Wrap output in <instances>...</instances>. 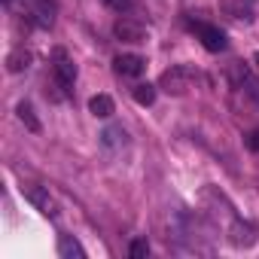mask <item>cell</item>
<instances>
[{"mask_svg":"<svg viewBox=\"0 0 259 259\" xmlns=\"http://www.w3.org/2000/svg\"><path fill=\"white\" fill-rule=\"evenodd\" d=\"M192 79H195V70H192L189 64H180V67H171V70L162 73L159 89H165L168 95H183V92L192 85Z\"/></svg>","mask_w":259,"mask_h":259,"instance_id":"cell-1","label":"cell"},{"mask_svg":"<svg viewBox=\"0 0 259 259\" xmlns=\"http://www.w3.org/2000/svg\"><path fill=\"white\" fill-rule=\"evenodd\" d=\"M189 28L198 34V40H201V46H204L207 52H223V49L229 46L226 34H223L217 25H207V22H189Z\"/></svg>","mask_w":259,"mask_h":259,"instance_id":"cell-2","label":"cell"},{"mask_svg":"<svg viewBox=\"0 0 259 259\" xmlns=\"http://www.w3.org/2000/svg\"><path fill=\"white\" fill-rule=\"evenodd\" d=\"M226 238H229V244H232V247H253L259 235H256V226H250L247 220L235 217V220L226 226Z\"/></svg>","mask_w":259,"mask_h":259,"instance_id":"cell-3","label":"cell"},{"mask_svg":"<svg viewBox=\"0 0 259 259\" xmlns=\"http://www.w3.org/2000/svg\"><path fill=\"white\" fill-rule=\"evenodd\" d=\"M55 82H58L64 92H70L73 82H76V64L67 58L64 49H55Z\"/></svg>","mask_w":259,"mask_h":259,"instance_id":"cell-4","label":"cell"},{"mask_svg":"<svg viewBox=\"0 0 259 259\" xmlns=\"http://www.w3.org/2000/svg\"><path fill=\"white\" fill-rule=\"evenodd\" d=\"M28 16L40 28H52L55 22V0H28Z\"/></svg>","mask_w":259,"mask_h":259,"instance_id":"cell-5","label":"cell"},{"mask_svg":"<svg viewBox=\"0 0 259 259\" xmlns=\"http://www.w3.org/2000/svg\"><path fill=\"white\" fill-rule=\"evenodd\" d=\"M113 34L122 40V43H147V28H141L138 22L132 19H119L113 25Z\"/></svg>","mask_w":259,"mask_h":259,"instance_id":"cell-6","label":"cell"},{"mask_svg":"<svg viewBox=\"0 0 259 259\" xmlns=\"http://www.w3.org/2000/svg\"><path fill=\"white\" fill-rule=\"evenodd\" d=\"M25 198H28L43 217H55V201H52V195H49L43 186H25Z\"/></svg>","mask_w":259,"mask_h":259,"instance_id":"cell-7","label":"cell"},{"mask_svg":"<svg viewBox=\"0 0 259 259\" xmlns=\"http://www.w3.org/2000/svg\"><path fill=\"white\" fill-rule=\"evenodd\" d=\"M113 67H116V73L119 76H141L144 70H147V61L141 58V55H119L116 61H113Z\"/></svg>","mask_w":259,"mask_h":259,"instance_id":"cell-8","label":"cell"},{"mask_svg":"<svg viewBox=\"0 0 259 259\" xmlns=\"http://www.w3.org/2000/svg\"><path fill=\"white\" fill-rule=\"evenodd\" d=\"M232 76H235V82H238V85H241V89H244V92H247V95H250L256 104H259V79H256V76H253V73H250V70H247L241 61H235V67H232Z\"/></svg>","mask_w":259,"mask_h":259,"instance_id":"cell-9","label":"cell"},{"mask_svg":"<svg viewBox=\"0 0 259 259\" xmlns=\"http://www.w3.org/2000/svg\"><path fill=\"white\" fill-rule=\"evenodd\" d=\"M220 10L235 22H241V19L247 22L250 13H253V0H220Z\"/></svg>","mask_w":259,"mask_h":259,"instance_id":"cell-10","label":"cell"},{"mask_svg":"<svg viewBox=\"0 0 259 259\" xmlns=\"http://www.w3.org/2000/svg\"><path fill=\"white\" fill-rule=\"evenodd\" d=\"M58 256L61 259H85V250L73 235H61L58 238Z\"/></svg>","mask_w":259,"mask_h":259,"instance_id":"cell-11","label":"cell"},{"mask_svg":"<svg viewBox=\"0 0 259 259\" xmlns=\"http://www.w3.org/2000/svg\"><path fill=\"white\" fill-rule=\"evenodd\" d=\"M16 116H19V122L28 128L31 135H40V132H43V125H40V119H37V113H34V107H31L28 101H22V104L16 107Z\"/></svg>","mask_w":259,"mask_h":259,"instance_id":"cell-12","label":"cell"},{"mask_svg":"<svg viewBox=\"0 0 259 259\" xmlns=\"http://www.w3.org/2000/svg\"><path fill=\"white\" fill-rule=\"evenodd\" d=\"M101 144L116 150V147H125L128 144V135H125V128L122 125H107L104 132H101Z\"/></svg>","mask_w":259,"mask_h":259,"instance_id":"cell-13","label":"cell"},{"mask_svg":"<svg viewBox=\"0 0 259 259\" xmlns=\"http://www.w3.org/2000/svg\"><path fill=\"white\" fill-rule=\"evenodd\" d=\"M31 67V52L28 49H13L10 55H7V70L10 73H22V70H28Z\"/></svg>","mask_w":259,"mask_h":259,"instance_id":"cell-14","label":"cell"},{"mask_svg":"<svg viewBox=\"0 0 259 259\" xmlns=\"http://www.w3.org/2000/svg\"><path fill=\"white\" fill-rule=\"evenodd\" d=\"M89 110H92V116H98V119H107V116H113V98L110 95H95L92 101H89Z\"/></svg>","mask_w":259,"mask_h":259,"instance_id":"cell-15","label":"cell"},{"mask_svg":"<svg viewBox=\"0 0 259 259\" xmlns=\"http://www.w3.org/2000/svg\"><path fill=\"white\" fill-rule=\"evenodd\" d=\"M135 101H138L141 107H150V104L156 101V85H150V82L135 85Z\"/></svg>","mask_w":259,"mask_h":259,"instance_id":"cell-16","label":"cell"},{"mask_svg":"<svg viewBox=\"0 0 259 259\" xmlns=\"http://www.w3.org/2000/svg\"><path fill=\"white\" fill-rule=\"evenodd\" d=\"M128 256H132V259H147L150 256V241L147 238H135L132 247H128Z\"/></svg>","mask_w":259,"mask_h":259,"instance_id":"cell-17","label":"cell"},{"mask_svg":"<svg viewBox=\"0 0 259 259\" xmlns=\"http://www.w3.org/2000/svg\"><path fill=\"white\" fill-rule=\"evenodd\" d=\"M104 4H107L110 10H116V13H125L128 7H132V0H104Z\"/></svg>","mask_w":259,"mask_h":259,"instance_id":"cell-18","label":"cell"},{"mask_svg":"<svg viewBox=\"0 0 259 259\" xmlns=\"http://www.w3.org/2000/svg\"><path fill=\"white\" fill-rule=\"evenodd\" d=\"M247 147H250L253 153H259V128H253V132L247 135Z\"/></svg>","mask_w":259,"mask_h":259,"instance_id":"cell-19","label":"cell"},{"mask_svg":"<svg viewBox=\"0 0 259 259\" xmlns=\"http://www.w3.org/2000/svg\"><path fill=\"white\" fill-rule=\"evenodd\" d=\"M253 64H256V70H259V52H256V55H253Z\"/></svg>","mask_w":259,"mask_h":259,"instance_id":"cell-20","label":"cell"},{"mask_svg":"<svg viewBox=\"0 0 259 259\" xmlns=\"http://www.w3.org/2000/svg\"><path fill=\"white\" fill-rule=\"evenodd\" d=\"M13 4H16V0H4V7H13Z\"/></svg>","mask_w":259,"mask_h":259,"instance_id":"cell-21","label":"cell"}]
</instances>
